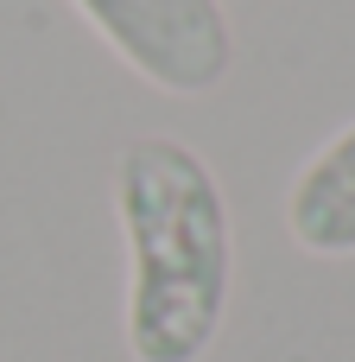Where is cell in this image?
<instances>
[{"label":"cell","instance_id":"obj_1","mask_svg":"<svg viewBox=\"0 0 355 362\" xmlns=\"http://www.w3.org/2000/svg\"><path fill=\"white\" fill-rule=\"evenodd\" d=\"M114 216L127 235L133 362H203L235 286V229L210 159L172 134L127 140L114 159Z\"/></svg>","mask_w":355,"mask_h":362},{"label":"cell","instance_id":"obj_2","mask_svg":"<svg viewBox=\"0 0 355 362\" xmlns=\"http://www.w3.org/2000/svg\"><path fill=\"white\" fill-rule=\"evenodd\" d=\"M108 51L165 95H210L235 64V25L222 0H70Z\"/></svg>","mask_w":355,"mask_h":362},{"label":"cell","instance_id":"obj_3","mask_svg":"<svg viewBox=\"0 0 355 362\" xmlns=\"http://www.w3.org/2000/svg\"><path fill=\"white\" fill-rule=\"evenodd\" d=\"M286 229L305 255H324V261L355 255V121L337 140H324L305 159V172L292 178Z\"/></svg>","mask_w":355,"mask_h":362}]
</instances>
